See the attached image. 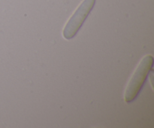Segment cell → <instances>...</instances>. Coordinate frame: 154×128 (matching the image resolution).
<instances>
[{"mask_svg": "<svg viewBox=\"0 0 154 128\" xmlns=\"http://www.w3.org/2000/svg\"><path fill=\"white\" fill-rule=\"evenodd\" d=\"M153 61V57L150 54L144 56L141 60L126 86L124 96L126 102H132L138 96L152 70Z\"/></svg>", "mask_w": 154, "mask_h": 128, "instance_id": "obj_1", "label": "cell"}, {"mask_svg": "<svg viewBox=\"0 0 154 128\" xmlns=\"http://www.w3.org/2000/svg\"><path fill=\"white\" fill-rule=\"evenodd\" d=\"M95 3L96 0H84L80 4L65 26L63 32L65 39L70 40L76 36L94 7Z\"/></svg>", "mask_w": 154, "mask_h": 128, "instance_id": "obj_2", "label": "cell"}]
</instances>
